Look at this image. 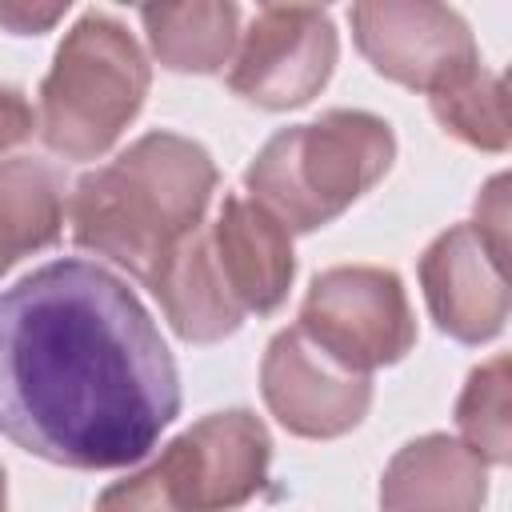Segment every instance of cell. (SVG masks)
Returning a JSON list of instances; mask_svg holds the SVG:
<instances>
[{
    "mask_svg": "<svg viewBox=\"0 0 512 512\" xmlns=\"http://www.w3.org/2000/svg\"><path fill=\"white\" fill-rule=\"evenodd\" d=\"M432 116L440 120V128L456 140H464L468 148L480 152H504L512 140L508 128V92H504V76L488 72L484 64L476 72H468L464 80L440 88L436 96H428Z\"/></svg>",
    "mask_w": 512,
    "mask_h": 512,
    "instance_id": "obj_16",
    "label": "cell"
},
{
    "mask_svg": "<svg viewBox=\"0 0 512 512\" xmlns=\"http://www.w3.org/2000/svg\"><path fill=\"white\" fill-rule=\"evenodd\" d=\"M180 412L176 360L104 264L52 260L0 292V436L76 472L128 468Z\"/></svg>",
    "mask_w": 512,
    "mask_h": 512,
    "instance_id": "obj_1",
    "label": "cell"
},
{
    "mask_svg": "<svg viewBox=\"0 0 512 512\" xmlns=\"http://www.w3.org/2000/svg\"><path fill=\"white\" fill-rule=\"evenodd\" d=\"M340 56L336 24L316 4H264L240 32L228 88L268 112H288L320 96Z\"/></svg>",
    "mask_w": 512,
    "mask_h": 512,
    "instance_id": "obj_7",
    "label": "cell"
},
{
    "mask_svg": "<svg viewBox=\"0 0 512 512\" xmlns=\"http://www.w3.org/2000/svg\"><path fill=\"white\" fill-rule=\"evenodd\" d=\"M488 464L448 432L408 440L380 476V512H480Z\"/></svg>",
    "mask_w": 512,
    "mask_h": 512,
    "instance_id": "obj_12",
    "label": "cell"
},
{
    "mask_svg": "<svg viewBox=\"0 0 512 512\" xmlns=\"http://www.w3.org/2000/svg\"><path fill=\"white\" fill-rule=\"evenodd\" d=\"M140 24L152 56L168 72L212 76L232 64L240 40V8L228 0H192V4H148Z\"/></svg>",
    "mask_w": 512,
    "mask_h": 512,
    "instance_id": "obj_14",
    "label": "cell"
},
{
    "mask_svg": "<svg viewBox=\"0 0 512 512\" xmlns=\"http://www.w3.org/2000/svg\"><path fill=\"white\" fill-rule=\"evenodd\" d=\"M296 328L328 356L368 376L404 360L416 344L408 292L392 268L376 264L324 268L300 304Z\"/></svg>",
    "mask_w": 512,
    "mask_h": 512,
    "instance_id": "obj_6",
    "label": "cell"
},
{
    "mask_svg": "<svg viewBox=\"0 0 512 512\" xmlns=\"http://www.w3.org/2000/svg\"><path fill=\"white\" fill-rule=\"evenodd\" d=\"M216 180L220 172L204 144L180 132H148L76 180L68 196L72 240L148 288L204 224Z\"/></svg>",
    "mask_w": 512,
    "mask_h": 512,
    "instance_id": "obj_2",
    "label": "cell"
},
{
    "mask_svg": "<svg viewBox=\"0 0 512 512\" xmlns=\"http://www.w3.org/2000/svg\"><path fill=\"white\" fill-rule=\"evenodd\" d=\"M508 244L484 236L472 220L440 232L420 256L424 304L440 332L460 344H488L508 324Z\"/></svg>",
    "mask_w": 512,
    "mask_h": 512,
    "instance_id": "obj_10",
    "label": "cell"
},
{
    "mask_svg": "<svg viewBox=\"0 0 512 512\" xmlns=\"http://www.w3.org/2000/svg\"><path fill=\"white\" fill-rule=\"evenodd\" d=\"M0 512H8V480H4V468H0Z\"/></svg>",
    "mask_w": 512,
    "mask_h": 512,
    "instance_id": "obj_20",
    "label": "cell"
},
{
    "mask_svg": "<svg viewBox=\"0 0 512 512\" xmlns=\"http://www.w3.org/2000/svg\"><path fill=\"white\" fill-rule=\"evenodd\" d=\"M148 292L160 300L172 332L188 344H216L244 324V312L236 308L212 264L204 224L176 248V256L160 268Z\"/></svg>",
    "mask_w": 512,
    "mask_h": 512,
    "instance_id": "obj_13",
    "label": "cell"
},
{
    "mask_svg": "<svg viewBox=\"0 0 512 512\" xmlns=\"http://www.w3.org/2000/svg\"><path fill=\"white\" fill-rule=\"evenodd\" d=\"M508 352H496L480 368L468 372L464 392L456 400V428L460 440L484 464L512 460V416H508Z\"/></svg>",
    "mask_w": 512,
    "mask_h": 512,
    "instance_id": "obj_17",
    "label": "cell"
},
{
    "mask_svg": "<svg viewBox=\"0 0 512 512\" xmlns=\"http://www.w3.org/2000/svg\"><path fill=\"white\" fill-rule=\"evenodd\" d=\"M396 160L388 120L360 108H332L320 120L288 124L256 152L244 188L288 232H316L372 192Z\"/></svg>",
    "mask_w": 512,
    "mask_h": 512,
    "instance_id": "obj_3",
    "label": "cell"
},
{
    "mask_svg": "<svg viewBox=\"0 0 512 512\" xmlns=\"http://www.w3.org/2000/svg\"><path fill=\"white\" fill-rule=\"evenodd\" d=\"M212 264L244 316H272L292 288L296 256L292 232L260 208L252 196H224L212 220H204Z\"/></svg>",
    "mask_w": 512,
    "mask_h": 512,
    "instance_id": "obj_11",
    "label": "cell"
},
{
    "mask_svg": "<svg viewBox=\"0 0 512 512\" xmlns=\"http://www.w3.org/2000/svg\"><path fill=\"white\" fill-rule=\"evenodd\" d=\"M272 464L260 416L244 408L200 416L164 452L100 492L96 512H232L248 504Z\"/></svg>",
    "mask_w": 512,
    "mask_h": 512,
    "instance_id": "obj_5",
    "label": "cell"
},
{
    "mask_svg": "<svg viewBox=\"0 0 512 512\" xmlns=\"http://www.w3.org/2000/svg\"><path fill=\"white\" fill-rule=\"evenodd\" d=\"M360 56L412 92L436 96L480 68V48L464 16L432 0H360L348 8Z\"/></svg>",
    "mask_w": 512,
    "mask_h": 512,
    "instance_id": "obj_8",
    "label": "cell"
},
{
    "mask_svg": "<svg viewBox=\"0 0 512 512\" xmlns=\"http://www.w3.org/2000/svg\"><path fill=\"white\" fill-rule=\"evenodd\" d=\"M68 212L64 176L32 156L0 160V276L60 240Z\"/></svg>",
    "mask_w": 512,
    "mask_h": 512,
    "instance_id": "obj_15",
    "label": "cell"
},
{
    "mask_svg": "<svg viewBox=\"0 0 512 512\" xmlns=\"http://www.w3.org/2000/svg\"><path fill=\"white\" fill-rule=\"evenodd\" d=\"M152 68L112 12H84L60 40L40 84V140L64 160H100L140 116Z\"/></svg>",
    "mask_w": 512,
    "mask_h": 512,
    "instance_id": "obj_4",
    "label": "cell"
},
{
    "mask_svg": "<svg viewBox=\"0 0 512 512\" xmlns=\"http://www.w3.org/2000/svg\"><path fill=\"white\" fill-rule=\"evenodd\" d=\"M32 132H36V112L28 96L12 84H0V152L20 148Z\"/></svg>",
    "mask_w": 512,
    "mask_h": 512,
    "instance_id": "obj_18",
    "label": "cell"
},
{
    "mask_svg": "<svg viewBox=\"0 0 512 512\" xmlns=\"http://www.w3.org/2000/svg\"><path fill=\"white\" fill-rule=\"evenodd\" d=\"M68 12V4H48V8H28V4H0V24L12 28L16 36H28V32H44L52 28L60 16Z\"/></svg>",
    "mask_w": 512,
    "mask_h": 512,
    "instance_id": "obj_19",
    "label": "cell"
},
{
    "mask_svg": "<svg viewBox=\"0 0 512 512\" xmlns=\"http://www.w3.org/2000/svg\"><path fill=\"white\" fill-rule=\"evenodd\" d=\"M260 396L292 436L336 440L368 416L372 376L340 364L292 324L264 348Z\"/></svg>",
    "mask_w": 512,
    "mask_h": 512,
    "instance_id": "obj_9",
    "label": "cell"
}]
</instances>
